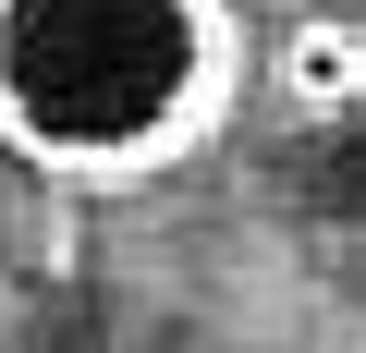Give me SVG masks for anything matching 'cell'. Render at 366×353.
Listing matches in <instances>:
<instances>
[{"label":"cell","instance_id":"6da1fadb","mask_svg":"<svg viewBox=\"0 0 366 353\" xmlns=\"http://www.w3.org/2000/svg\"><path fill=\"white\" fill-rule=\"evenodd\" d=\"M244 110L232 0H0V158L37 183H159Z\"/></svg>","mask_w":366,"mask_h":353},{"label":"cell","instance_id":"7a4b0ae2","mask_svg":"<svg viewBox=\"0 0 366 353\" xmlns=\"http://www.w3.org/2000/svg\"><path fill=\"white\" fill-rule=\"evenodd\" d=\"M269 98H293L305 122H342L366 98V25L354 13H293L269 37Z\"/></svg>","mask_w":366,"mask_h":353}]
</instances>
